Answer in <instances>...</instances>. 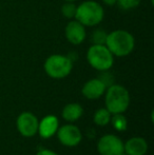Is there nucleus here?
Segmentation results:
<instances>
[{
	"mask_svg": "<svg viewBox=\"0 0 154 155\" xmlns=\"http://www.w3.org/2000/svg\"><path fill=\"white\" fill-rule=\"evenodd\" d=\"M105 45L113 56L125 57L133 52L135 48V38L126 30H115L107 34Z\"/></svg>",
	"mask_w": 154,
	"mask_h": 155,
	"instance_id": "obj_1",
	"label": "nucleus"
},
{
	"mask_svg": "<svg viewBox=\"0 0 154 155\" xmlns=\"http://www.w3.org/2000/svg\"><path fill=\"white\" fill-rule=\"evenodd\" d=\"M106 108L111 114L123 113L128 110L130 106V94L129 91L120 84L109 86L105 92Z\"/></svg>",
	"mask_w": 154,
	"mask_h": 155,
	"instance_id": "obj_2",
	"label": "nucleus"
},
{
	"mask_svg": "<svg viewBox=\"0 0 154 155\" xmlns=\"http://www.w3.org/2000/svg\"><path fill=\"white\" fill-rule=\"evenodd\" d=\"M105 11L99 2L88 0L84 1L76 8L74 19L84 27H95L103 20Z\"/></svg>",
	"mask_w": 154,
	"mask_h": 155,
	"instance_id": "obj_3",
	"label": "nucleus"
},
{
	"mask_svg": "<svg viewBox=\"0 0 154 155\" xmlns=\"http://www.w3.org/2000/svg\"><path fill=\"white\" fill-rule=\"evenodd\" d=\"M45 73L53 79H62L70 75L73 69L71 57L61 54H53L45 59L43 64Z\"/></svg>",
	"mask_w": 154,
	"mask_h": 155,
	"instance_id": "obj_4",
	"label": "nucleus"
},
{
	"mask_svg": "<svg viewBox=\"0 0 154 155\" xmlns=\"http://www.w3.org/2000/svg\"><path fill=\"white\" fill-rule=\"evenodd\" d=\"M87 60L93 69L109 71L114 64V56L106 45H92L87 51Z\"/></svg>",
	"mask_w": 154,
	"mask_h": 155,
	"instance_id": "obj_5",
	"label": "nucleus"
},
{
	"mask_svg": "<svg viewBox=\"0 0 154 155\" xmlns=\"http://www.w3.org/2000/svg\"><path fill=\"white\" fill-rule=\"evenodd\" d=\"M97 151L100 155H120L123 152V143L114 134L103 135L97 143Z\"/></svg>",
	"mask_w": 154,
	"mask_h": 155,
	"instance_id": "obj_6",
	"label": "nucleus"
},
{
	"mask_svg": "<svg viewBox=\"0 0 154 155\" xmlns=\"http://www.w3.org/2000/svg\"><path fill=\"white\" fill-rule=\"evenodd\" d=\"M39 120L32 112H22L16 119V128L23 137H33L38 132Z\"/></svg>",
	"mask_w": 154,
	"mask_h": 155,
	"instance_id": "obj_7",
	"label": "nucleus"
},
{
	"mask_svg": "<svg viewBox=\"0 0 154 155\" xmlns=\"http://www.w3.org/2000/svg\"><path fill=\"white\" fill-rule=\"evenodd\" d=\"M56 134L59 143L66 147H75L79 145L82 139V134L79 128L71 124H64L58 128Z\"/></svg>",
	"mask_w": 154,
	"mask_h": 155,
	"instance_id": "obj_8",
	"label": "nucleus"
},
{
	"mask_svg": "<svg viewBox=\"0 0 154 155\" xmlns=\"http://www.w3.org/2000/svg\"><path fill=\"white\" fill-rule=\"evenodd\" d=\"M64 35L70 43H72L73 45H79L84 42L87 37L86 27L76 19H71L66 25Z\"/></svg>",
	"mask_w": 154,
	"mask_h": 155,
	"instance_id": "obj_9",
	"label": "nucleus"
},
{
	"mask_svg": "<svg viewBox=\"0 0 154 155\" xmlns=\"http://www.w3.org/2000/svg\"><path fill=\"white\" fill-rule=\"evenodd\" d=\"M107 86L100 78H92L84 84L81 93L87 99L95 100L100 98L105 94Z\"/></svg>",
	"mask_w": 154,
	"mask_h": 155,
	"instance_id": "obj_10",
	"label": "nucleus"
},
{
	"mask_svg": "<svg viewBox=\"0 0 154 155\" xmlns=\"http://www.w3.org/2000/svg\"><path fill=\"white\" fill-rule=\"evenodd\" d=\"M59 128V121L55 115H48L38 124V134L41 138L49 139L56 134Z\"/></svg>",
	"mask_w": 154,
	"mask_h": 155,
	"instance_id": "obj_11",
	"label": "nucleus"
},
{
	"mask_svg": "<svg viewBox=\"0 0 154 155\" xmlns=\"http://www.w3.org/2000/svg\"><path fill=\"white\" fill-rule=\"evenodd\" d=\"M147 151L148 143L143 137H132L123 143V152L127 155H146Z\"/></svg>",
	"mask_w": 154,
	"mask_h": 155,
	"instance_id": "obj_12",
	"label": "nucleus"
},
{
	"mask_svg": "<svg viewBox=\"0 0 154 155\" xmlns=\"http://www.w3.org/2000/svg\"><path fill=\"white\" fill-rule=\"evenodd\" d=\"M84 114V109L79 104L76 102H72V104H68L64 106L62 109V118L68 123H74L78 120Z\"/></svg>",
	"mask_w": 154,
	"mask_h": 155,
	"instance_id": "obj_13",
	"label": "nucleus"
},
{
	"mask_svg": "<svg viewBox=\"0 0 154 155\" xmlns=\"http://www.w3.org/2000/svg\"><path fill=\"white\" fill-rule=\"evenodd\" d=\"M112 114L107 108H100L94 113L93 115V121L95 124L100 127H105L110 124Z\"/></svg>",
	"mask_w": 154,
	"mask_h": 155,
	"instance_id": "obj_14",
	"label": "nucleus"
},
{
	"mask_svg": "<svg viewBox=\"0 0 154 155\" xmlns=\"http://www.w3.org/2000/svg\"><path fill=\"white\" fill-rule=\"evenodd\" d=\"M110 123L112 124L113 128L116 131L119 132H123V131L127 130L128 128V121L127 118L123 115V113H118V114H112L111 120Z\"/></svg>",
	"mask_w": 154,
	"mask_h": 155,
	"instance_id": "obj_15",
	"label": "nucleus"
},
{
	"mask_svg": "<svg viewBox=\"0 0 154 155\" xmlns=\"http://www.w3.org/2000/svg\"><path fill=\"white\" fill-rule=\"evenodd\" d=\"M77 5L74 2H64L61 6V14L66 17L67 19H74L75 14H76Z\"/></svg>",
	"mask_w": 154,
	"mask_h": 155,
	"instance_id": "obj_16",
	"label": "nucleus"
},
{
	"mask_svg": "<svg viewBox=\"0 0 154 155\" xmlns=\"http://www.w3.org/2000/svg\"><path fill=\"white\" fill-rule=\"evenodd\" d=\"M108 33L101 29H96L92 33V42L93 45H105L106 38H107Z\"/></svg>",
	"mask_w": 154,
	"mask_h": 155,
	"instance_id": "obj_17",
	"label": "nucleus"
},
{
	"mask_svg": "<svg viewBox=\"0 0 154 155\" xmlns=\"http://www.w3.org/2000/svg\"><path fill=\"white\" fill-rule=\"evenodd\" d=\"M140 3V0H117L116 4L121 10L129 11L137 8Z\"/></svg>",
	"mask_w": 154,
	"mask_h": 155,
	"instance_id": "obj_18",
	"label": "nucleus"
},
{
	"mask_svg": "<svg viewBox=\"0 0 154 155\" xmlns=\"http://www.w3.org/2000/svg\"><path fill=\"white\" fill-rule=\"evenodd\" d=\"M36 155H58L56 152L52 151V150H49V149H42V150H39L37 152Z\"/></svg>",
	"mask_w": 154,
	"mask_h": 155,
	"instance_id": "obj_19",
	"label": "nucleus"
},
{
	"mask_svg": "<svg viewBox=\"0 0 154 155\" xmlns=\"http://www.w3.org/2000/svg\"><path fill=\"white\" fill-rule=\"evenodd\" d=\"M116 1H117V0H103V3L107 4V5H109V6L115 5V4H116Z\"/></svg>",
	"mask_w": 154,
	"mask_h": 155,
	"instance_id": "obj_20",
	"label": "nucleus"
},
{
	"mask_svg": "<svg viewBox=\"0 0 154 155\" xmlns=\"http://www.w3.org/2000/svg\"><path fill=\"white\" fill-rule=\"evenodd\" d=\"M64 2H74V1H76V0H64Z\"/></svg>",
	"mask_w": 154,
	"mask_h": 155,
	"instance_id": "obj_21",
	"label": "nucleus"
},
{
	"mask_svg": "<svg viewBox=\"0 0 154 155\" xmlns=\"http://www.w3.org/2000/svg\"><path fill=\"white\" fill-rule=\"evenodd\" d=\"M120 155H127V154H126V153H125V152H123V153H121Z\"/></svg>",
	"mask_w": 154,
	"mask_h": 155,
	"instance_id": "obj_22",
	"label": "nucleus"
}]
</instances>
